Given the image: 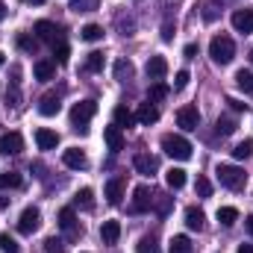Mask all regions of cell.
<instances>
[{"label":"cell","instance_id":"4dcf8cb0","mask_svg":"<svg viewBox=\"0 0 253 253\" xmlns=\"http://www.w3.org/2000/svg\"><path fill=\"white\" fill-rule=\"evenodd\" d=\"M85 71H91V74L103 71V53H100V50H91V53H88V59H85Z\"/></svg>","mask_w":253,"mask_h":253},{"label":"cell","instance_id":"44dd1931","mask_svg":"<svg viewBox=\"0 0 253 253\" xmlns=\"http://www.w3.org/2000/svg\"><path fill=\"white\" fill-rule=\"evenodd\" d=\"M33 74H36V80L47 83V80H53V74H56V62H50V59H39L36 68H33Z\"/></svg>","mask_w":253,"mask_h":253},{"label":"cell","instance_id":"3957f363","mask_svg":"<svg viewBox=\"0 0 253 253\" xmlns=\"http://www.w3.org/2000/svg\"><path fill=\"white\" fill-rule=\"evenodd\" d=\"M218 183L224 186V189H233V191H239V189H245V183H248V174L242 171V168H236V165H218Z\"/></svg>","mask_w":253,"mask_h":253},{"label":"cell","instance_id":"f907efd6","mask_svg":"<svg viewBox=\"0 0 253 253\" xmlns=\"http://www.w3.org/2000/svg\"><path fill=\"white\" fill-rule=\"evenodd\" d=\"M245 227H248V233L253 236V215H248V218H245Z\"/></svg>","mask_w":253,"mask_h":253},{"label":"cell","instance_id":"e575fe53","mask_svg":"<svg viewBox=\"0 0 253 253\" xmlns=\"http://www.w3.org/2000/svg\"><path fill=\"white\" fill-rule=\"evenodd\" d=\"M236 83H239V88H245L248 94H253V74H251V71H245V68H242V71L236 74Z\"/></svg>","mask_w":253,"mask_h":253},{"label":"cell","instance_id":"ab89813d","mask_svg":"<svg viewBox=\"0 0 253 253\" xmlns=\"http://www.w3.org/2000/svg\"><path fill=\"white\" fill-rule=\"evenodd\" d=\"M194 194H197V197H209V194H212V183H209L206 177H197V180H194Z\"/></svg>","mask_w":253,"mask_h":253},{"label":"cell","instance_id":"d6986e66","mask_svg":"<svg viewBox=\"0 0 253 253\" xmlns=\"http://www.w3.org/2000/svg\"><path fill=\"white\" fill-rule=\"evenodd\" d=\"M100 239H103V245H115V242L121 239V224H118V221H103Z\"/></svg>","mask_w":253,"mask_h":253},{"label":"cell","instance_id":"d590c367","mask_svg":"<svg viewBox=\"0 0 253 253\" xmlns=\"http://www.w3.org/2000/svg\"><path fill=\"white\" fill-rule=\"evenodd\" d=\"M215 129H218L221 135H233V132H236V118H218V121H215Z\"/></svg>","mask_w":253,"mask_h":253},{"label":"cell","instance_id":"836d02e7","mask_svg":"<svg viewBox=\"0 0 253 253\" xmlns=\"http://www.w3.org/2000/svg\"><path fill=\"white\" fill-rule=\"evenodd\" d=\"M233 156H236V159H251L253 156V138L242 141V144H236V147H233Z\"/></svg>","mask_w":253,"mask_h":253},{"label":"cell","instance_id":"b9f144b4","mask_svg":"<svg viewBox=\"0 0 253 253\" xmlns=\"http://www.w3.org/2000/svg\"><path fill=\"white\" fill-rule=\"evenodd\" d=\"M162 97H168V85L159 80V83L150 85V100H162Z\"/></svg>","mask_w":253,"mask_h":253},{"label":"cell","instance_id":"4fadbf2b","mask_svg":"<svg viewBox=\"0 0 253 253\" xmlns=\"http://www.w3.org/2000/svg\"><path fill=\"white\" fill-rule=\"evenodd\" d=\"M59 109H62V100H59V94H56V91H47V94L39 100V112H42V115H47V118H50V115H56Z\"/></svg>","mask_w":253,"mask_h":253},{"label":"cell","instance_id":"8fae6325","mask_svg":"<svg viewBox=\"0 0 253 253\" xmlns=\"http://www.w3.org/2000/svg\"><path fill=\"white\" fill-rule=\"evenodd\" d=\"M132 165H135V171H138V174H147V177L159 171V159H156V156H150V153H138V156L132 159Z\"/></svg>","mask_w":253,"mask_h":253},{"label":"cell","instance_id":"5bb4252c","mask_svg":"<svg viewBox=\"0 0 253 253\" xmlns=\"http://www.w3.org/2000/svg\"><path fill=\"white\" fill-rule=\"evenodd\" d=\"M36 144H39V150H56V144H59V135H56L53 129L42 126V129H36Z\"/></svg>","mask_w":253,"mask_h":253},{"label":"cell","instance_id":"30bf717a","mask_svg":"<svg viewBox=\"0 0 253 253\" xmlns=\"http://www.w3.org/2000/svg\"><path fill=\"white\" fill-rule=\"evenodd\" d=\"M144 71H147V80H153V83L165 80V74H168V62H165V56H150Z\"/></svg>","mask_w":253,"mask_h":253},{"label":"cell","instance_id":"9a60e30c","mask_svg":"<svg viewBox=\"0 0 253 253\" xmlns=\"http://www.w3.org/2000/svg\"><path fill=\"white\" fill-rule=\"evenodd\" d=\"M177 124L183 126V129H197V124H200V112H197L194 106H183V109L177 112Z\"/></svg>","mask_w":253,"mask_h":253},{"label":"cell","instance_id":"ee69618b","mask_svg":"<svg viewBox=\"0 0 253 253\" xmlns=\"http://www.w3.org/2000/svg\"><path fill=\"white\" fill-rule=\"evenodd\" d=\"M118 27H121V33H124V36H132L135 21H132V18H124V15H118Z\"/></svg>","mask_w":253,"mask_h":253},{"label":"cell","instance_id":"cb8c5ba5","mask_svg":"<svg viewBox=\"0 0 253 253\" xmlns=\"http://www.w3.org/2000/svg\"><path fill=\"white\" fill-rule=\"evenodd\" d=\"M132 124H135V115H132L126 106H115V126H121V129H129Z\"/></svg>","mask_w":253,"mask_h":253},{"label":"cell","instance_id":"7a4b0ae2","mask_svg":"<svg viewBox=\"0 0 253 253\" xmlns=\"http://www.w3.org/2000/svg\"><path fill=\"white\" fill-rule=\"evenodd\" d=\"M209 56H212V62H218V65H230L233 56H236L233 39H230V36H215V39L209 42Z\"/></svg>","mask_w":253,"mask_h":253},{"label":"cell","instance_id":"484cf974","mask_svg":"<svg viewBox=\"0 0 253 253\" xmlns=\"http://www.w3.org/2000/svg\"><path fill=\"white\" fill-rule=\"evenodd\" d=\"M132 71H135V68H132L129 59H118V62H115V80H118V83H126V80L132 77Z\"/></svg>","mask_w":253,"mask_h":253},{"label":"cell","instance_id":"f546056e","mask_svg":"<svg viewBox=\"0 0 253 253\" xmlns=\"http://www.w3.org/2000/svg\"><path fill=\"white\" fill-rule=\"evenodd\" d=\"M24 180H21V174H15V171H6V174H0V191L3 189H18Z\"/></svg>","mask_w":253,"mask_h":253},{"label":"cell","instance_id":"bcb514c9","mask_svg":"<svg viewBox=\"0 0 253 253\" xmlns=\"http://www.w3.org/2000/svg\"><path fill=\"white\" fill-rule=\"evenodd\" d=\"M171 39H174V24L165 21V24H162V42H171Z\"/></svg>","mask_w":253,"mask_h":253},{"label":"cell","instance_id":"9c48e42d","mask_svg":"<svg viewBox=\"0 0 253 253\" xmlns=\"http://www.w3.org/2000/svg\"><path fill=\"white\" fill-rule=\"evenodd\" d=\"M33 33H36V39H42V42H50V44L59 42V30H56L53 21H36Z\"/></svg>","mask_w":253,"mask_h":253},{"label":"cell","instance_id":"681fc988","mask_svg":"<svg viewBox=\"0 0 253 253\" xmlns=\"http://www.w3.org/2000/svg\"><path fill=\"white\" fill-rule=\"evenodd\" d=\"M194 53H197V44H186V56H189V59H191Z\"/></svg>","mask_w":253,"mask_h":253},{"label":"cell","instance_id":"e0dca14e","mask_svg":"<svg viewBox=\"0 0 253 253\" xmlns=\"http://www.w3.org/2000/svg\"><path fill=\"white\" fill-rule=\"evenodd\" d=\"M103 138H106V144H109V150L112 153H118V150H124V132H121V126H106L103 129Z\"/></svg>","mask_w":253,"mask_h":253},{"label":"cell","instance_id":"7c38bea8","mask_svg":"<svg viewBox=\"0 0 253 253\" xmlns=\"http://www.w3.org/2000/svg\"><path fill=\"white\" fill-rule=\"evenodd\" d=\"M62 162L68 168H74V171H83V168L88 165V159H85V153H83L80 147H68L62 153Z\"/></svg>","mask_w":253,"mask_h":253},{"label":"cell","instance_id":"f5cc1de1","mask_svg":"<svg viewBox=\"0 0 253 253\" xmlns=\"http://www.w3.org/2000/svg\"><path fill=\"white\" fill-rule=\"evenodd\" d=\"M239 253H253V245H242V248H239Z\"/></svg>","mask_w":253,"mask_h":253},{"label":"cell","instance_id":"7bdbcfd3","mask_svg":"<svg viewBox=\"0 0 253 253\" xmlns=\"http://www.w3.org/2000/svg\"><path fill=\"white\" fill-rule=\"evenodd\" d=\"M44 253H65V248H62V239H56V236L44 239Z\"/></svg>","mask_w":253,"mask_h":253},{"label":"cell","instance_id":"ffe728a7","mask_svg":"<svg viewBox=\"0 0 253 253\" xmlns=\"http://www.w3.org/2000/svg\"><path fill=\"white\" fill-rule=\"evenodd\" d=\"M186 227H189V230H197V233L206 227V215H203V209H197V206H189V209H186Z\"/></svg>","mask_w":253,"mask_h":253},{"label":"cell","instance_id":"f35d334b","mask_svg":"<svg viewBox=\"0 0 253 253\" xmlns=\"http://www.w3.org/2000/svg\"><path fill=\"white\" fill-rule=\"evenodd\" d=\"M0 251L3 253H18L21 248H18V242H15L9 233H0Z\"/></svg>","mask_w":253,"mask_h":253},{"label":"cell","instance_id":"5b68a950","mask_svg":"<svg viewBox=\"0 0 253 253\" xmlns=\"http://www.w3.org/2000/svg\"><path fill=\"white\" fill-rule=\"evenodd\" d=\"M39 224H42V212H39L36 206H27V209L21 212V218H18V230H21L24 236H33V233L39 230Z\"/></svg>","mask_w":253,"mask_h":253},{"label":"cell","instance_id":"ac0fdd59","mask_svg":"<svg viewBox=\"0 0 253 253\" xmlns=\"http://www.w3.org/2000/svg\"><path fill=\"white\" fill-rule=\"evenodd\" d=\"M135 121H138V124H144V126L156 124V121H159V109H156V106L147 100V103H141V106H138V112H135Z\"/></svg>","mask_w":253,"mask_h":253},{"label":"cell","instance_id":"f6af8a7d","mask_svg":"<svg viewBox=\"0 0 253 253\" xmlns=\"http://www.w3.org/2000/svg\"><path fill=\"white\" fill-rule=\"evenodd\" d=\"M189 85V71H177V80H174V88H186Z\"/></svg>","mask_w":253,"mask_h":253},{"label":"cell","instance_id":"60d3db41","mask_svg":"<svg viewBox=\"0 0 253 253\" xmlns=\"http://www.w3.org/2000/svg\"><path fill=\"white\" fill-rule=\"evenodd\" d=\"M18 47H21L24 53H36L39 42H36V39H30V36H18Z\"/></svg>","mask_w":253,"mask_h":253},{"label":"cell","instance_id":"f1b7e54d","mask_svg":"<svg viewBox=\"0 0 253 253\" xmlns=\"http://www.w3.org/2000/svg\"><path fill=\"white\" fill-rule=\"evenodd\" d=\"M97 6H100V0H71L68 3L71 12H94Z\"/></svg>","mask_w":253,"mask_h":253},{"label":"cell","instance_id":"83f0119b","mask_svg":"<svg viewBox=\"0 0 253 253\" xmlns=\"http://www.w3.org/2000/svg\"><path fill=\"white\" fill-rule=\"evenodd\" d=\"M218 221H221L224 227H233V224L239 221V209H233V206H221V209H218Z\"/></svg>","mask_w":253,"mask_h":253},{"label":"cell","instance_id":"9f6ffc18","mask_svg":"<svg viewBox=\"0 0 253 253\" xmlns=\"http://www.w3.org/2000/svg\"><path fill=\"white\" fill-rule=\"evenodd\" d=\"M251 62H253V47H251Z\"/></svg>","mask_w":253,"mask_h":253},{"label":"cell","instance_id":"6da1fadb","mask_svg":"<svg viewBox=\"0 0 253 253\" xmlns=\"http://www.w3.org/2000/svg\"><path fill=\"white\" fill-rule=\"evenodd\" d=\"M162 150H165L171 159H180V162H186V159H191V150H194V147H191L189 138L168 132V135H162Z\"/></svg>","mask_w":253,"mask_h":253},{"label":"cell","instance_id":"1f68e13d","mask_svg":"<svg viewBox=\"0 0 253 253\" xmlns=\"http://www.w3.org/2000/svg\"><path fill=\"white\" fill-rule=\"evenodd\" d=\"M171 253H191L189 236H174V239H171Z\"/></svg>","mask_w":253,"mask_h":253},{"label":"cell","instance_id":"8992f818","mask_svg":"<svg viewBox=\"0 0 253 253\" xmlns=\"http://www.w3.org/2000/svg\"><path fill=\"white\" fill-rule=\"evenodd\" d=\"M153 206V189L150 186H135L132 191V212H147Z\"/></svg>","mask_w":253,"mask_h":253},{"label":"cell","instance_id":"816d5d0a","mask_svg":"<svg viewBox=\"0 0 253 253\" xmlns=\"http://www.w3.org/2000/svg\"><path fill=\"white\" fill-rule=\"evenodd\" d=\"M6 12H9V9H6V3H3V0H0V21H3V18H6Z\"/></svg>","mask_w":253,"mask_h":253},{"label":"cell","instance_id":"2e32d148","mask_svg":"<svg viewBox=\"0 0 253 253\" xmlns=\"http://www.w3.org/2000/svg\"><path fill=\"white\" fill-rule=\"evenodd\" d=\"M233 27L239 33H253V9H236L233 12Z\"/></svg>","mask_w":253,"mask_h":253},{"label":"cell","instance_id":"11a10c76","mask_svg":"<svg viewBox=\"0 0 253 253\" xmlns=\"http://www.w3.org/2000/svg\"><path fill=\"white\" fill-rule=\"evenodd\" d=\"M3 65H6V56H3V53H0V68H3Z\"/></svg>","mask_w":253,"mask_h":253},{"label":"cell","instance_id":"7402d4cb","mask_svg":"<svg viewBox=\"0 0 253 253\" xmlns=\"http://www.w3.org/2000/svg\"><path fill=\"white\" fill-rule=\"evenodd\" d=\"M121 197H124V180H118V177H115V180H109V183H106V200H109L112 206H118V203H121Z\"/></svg>","mask_w":253,"mask_h":253},{"label":"cell","instance_id":"c3c4849f","mask_svg":"<svg viewBox=\"0 0 253 253\" xmlns=\"http://www.w3.org/2000/svg\"><path fill=\"white\" fill-rule=\"evenodd\" d=\"M203 18H206V21H215V18H218V9H215V3H209V6H206Z\"/></svg>","mask_w":253,"mask_h":253},{"label":"cell","instance_id":"52a82bcc","mask_svg":"<svg viewBox=\"0 0 253 253\" xmlns=\"http://www.w3.org/2000/svg\"><path fill=\"white\" fill-rule=\"evenodd\" d=\"M21 150H24L21 132H3V135H0V153H3V156H15V153H21Z\"/></svg>","mask_w":253,"mask_h":253},{"label":"cell","instance_id":"603a6c76","mask_svg":"<svg viewBox=\"0 0 253 253\" xmlns=\"http://www.w3.org/2000/svg\"><path fill=\"white\" fill-rule=\"evenodd\" d=\"M165 183H168V189H183L186 186V171L183 168H171L168 174H165Z\"/></svg>","mask_w":253,"mask_h":253},{"label":"cell","instance_id":"ba28073f","mask_svg":"<svg viewBox=\"0 0 253 253\" xmlns=\"http://www.w3.org/2000/svg\"><path fill=\"white\" fill-rule=\"evenodd\" d=\"M59 227H62L71 239H80V236H83V230H80L77 215H74V209H71V206H65L62 212H59Z\"/></svg>","mask_w":253,"mask_h":253},{"label":"cell","instance_id":"277c9868","mask_svg":"<svg viewBox=\"0 0 253 253\" xmlns=\"http://www.w3.org/2000/svg\"><path fill=\"white\" fill-rule=\"evenodd\" d=\"M94 112H97V103L94 100H80L71 109V124L77 126V129H85V124L94 118Z\"/></svg>","mask_w":253,"mask_h":253},{"label":"cell","instance_id":"8d00e7d4","mask_svg":"<svg viewBox=\"0 0 253 253\" xmlns=\"http://www.w3.org/2000/svg\"><path fill=\"white\" fill-rule=\"evenodd\" d=\"M138 253H159V245L153 236H141L138 239Z\"/></svg>","mask_w":253,"mask_h":253},{"label":"cell","instance_id":"d6a6232c","mask_svg":"<svg viewBox=\"0 0 253 253\" xmlns=\"http://www.w3.org/2000/svg\"><path fill=\"white\" fill-rule=\"evenodd\" d=\"M171 200H174V197H168V194H153L156 212H159V215H168V212H171Z\"/></svg>","mask_w":253,"mask_h":253},{"label":"cell","instance_id":"d4e9b609","mask_svg":"<svg viewBox=\"0 0 253 253\" xmlns=\"http://www.w3.org/2000/svg\"><path fill=\"white\" fill-rule=\"evenodd\" d=\"M80 39H83V42H100V39H103V27H100V24H85V27L80 30Z\"/></svg>","mask_w":253,"mask_h":253},{"label":"cell","instance_id":"74e56055","mask_svg":"<svg viewBox=\"0 0 253 253\" xmlns=\"http://www.w3.org/2000/svg\"><path fill=\"white\" fill-rule=\"evenodd\" d=\"M53 56H56V62L65 65L68 62V56H71V50H68V44H65V39H59L56 44H53Z\"/></svg>","mask_w":253,"mask_h":253},{"label":"cell","instance_id":"db71d44e","mask_svg":"<svg viewBox=\"0 0 253 253\" xmlns=\"http://www.w3.org/2000/svg\"><path fill=\"white\" fill-rule=\"evenodd\" d=\"M24 3H33V6H42L44 0H24Z\"/></svg>","mask_w":253,"mask_h":253},{"label":"cell","instance_id":"4316f807","mask_svg":"<svg viewBox=\"0 0 253 253\" xmlns=\"http://www.w3.org/2000/svg\"><path fill=\"white\" fill-rule=\"evenodd\" d=\"M74 206L91 209V206H94V191H91V189H80L77 194H74Z\"/></svg>","mask_w":253,"mask_h":253},{"label":"cell","instance_id":"7dc6e473","mask_svg":"<svg viewBox=\"0 0 253 253\" xmlns=\"http://www.w3.org/2000/svg\"><path fill=\"white\" fill-rule=\"evenodd\" d=\"M227 103H230L233 112H248V103H242V100H236V97H227Z\"/></svg>","mask_w":253,"mask_h":253}]
</instances>
